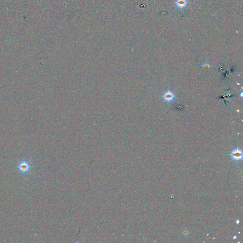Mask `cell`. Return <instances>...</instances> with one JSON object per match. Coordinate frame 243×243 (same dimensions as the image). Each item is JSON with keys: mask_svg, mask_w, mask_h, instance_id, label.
<instances>
[{"mask_svg": "<svg viewBox=\"0 0 243 243\" xmlns=\"http://www.w3.org/2000/svg\"><path fill=\"white\" fill-rule=\"evenodd\" d=\"M31 168V165L30 162L26 160H24L21 161L17 166V170L20 173L23 174H25L30 171Z\"/></svg>", "mask_w": 243, "mask_h": 243, "instance_id": "1", "label": "cell"}, {"mask_svg": "<svg viewBox=\"0 0 243 243\" xmlns=\"http://www.w3.org/2000/svg\"><path fill=\"white\" fill-rule=\"evenodd\" d=\"M162 97L164 101L166 102L170 103L174 99L175 95L171 91L168 90L164 93Z\"/></svg>", "mask_w": 243, "mask_h": 243, "instance_id": "2", "label": "cell"}, {"mask_svg": "<svg viewBox=\"0 0 243 243\" xmlns=\"http://www.w3.org/2000/svg\"><path fill=\"white\" fill-rule=\"evenodd\" d=\"M232 157L235 160H239L242 158V151L240 149H237L232 151Z\"/></svg>", "mask_w": 243, "mask_h": 243, "instance_id": "3", "label": "cell"}, {"mask_svg": "<svg viewBox=\"0 0 243 243\" xmlns=\"http://www.w3.org/2000/svg\"><path fill=\"white\" fill-rule=\"evenodd\" d=\"M176 3L178 7L182 8L186 6L187 3V0H177Z\"/></svg>", "mask_w": 243, "mask_h": 243, "instance_id": "4", "label": "cell"}, {"mask_svg": "<svg viewBox=\"0 0 243 243\" xmlns=\"http://www.w3.org/2000/svg\"><path fill=\"white\" fill-rule=\"evenodd\" d=\"M210 64L208 62H206V63H203L201 67L203 69H207L208 67H210Z\"/></svg>", "mask_w": 243, "mask_h": 243, "instance_id": "5", "label": "cell"}, {"mask_svg": "<svg viewBox=\"0 0 243 243\" xmlns=\"http://www.w3.org/2000/svg\"><path fill=\"white\" fill-rule=\"evenodd\" d=\"M242 94H243V93H241L240 94V96L241 97H243V96H242Z\"/></svg>", "mask_w": 243, "mask_h": 243, "instance_id": "6", "label": "cell"}]
</instances>
